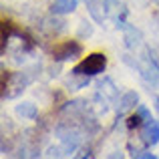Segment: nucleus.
Returning a JSON list of instances; mask_svg holds the SVG:
<instances>
[{"label":"nucleus","mask_w":159,"mask_h":159,"mask_svg":"<svg viewBox=\"0 0 159 159\" xmlns=\"http://www.w3.org/2000/svg\"><path fill=\"white\" fill-rule=\"evenodd\" d=\"M28 75L26 73H10V75H4L2 77V97L4 99H14L26 89L28 85Z\"/></svg>","instance_id":"1"},{"label":"nucleus","mask_w":159,"mask_h":159,"mask_svg":"<svg viewBox=\"0 0 159 159\" xmlns=\"http://www.w3.org/2000/svg\"><path fill=\"white\" fill-rule=\"evenodd\" d=\"M105 66H107V57H105V54H103V52H91L89 57L83 58V61L79 62L73 70L93 77V75L103 73V70H105Z\"/></svg>","instance_id":"2"},{"label":"nucleus","mask_w":159,"mask_h":159,"mask_svg":"<svg viewBox=\"0 0 159 159\" xmlns=\"http://www.w3.org/2000/svg\"><path fill=\"white\" fill-rule=\"evenodd\" d=\"M141 141L145 145H157L159 143V121L149 119L141 125Z\"/></svg>","instance_id":"3"},{"label":"nucleus","mask_w":159,"mask_h":159,"mask_svg":"<svg viewBox=\"0 0 159 159\" xmlns=\"http://www.w3.org/2000/svg\"><path fill=\"white\" fill-rule=\"evenodd\" d=\"M81 52V44L75 43V40H66V43H61L54 47V58L57 61H66V58H75L77 54Z\"/></svg>","instance_id":"4"},{"label":"nucleus","mask_w":159,"mask_h":159,"mask_svg":"<svg viewBox=\"0 0 159 159\" xmlns=\"http://www.w3.org/2000/svg\"><path fill=\"white\" fill-rule=\"evenodd\" d=\"M137 101H139V97H137L135 91H127V93H123L119 97V101H117V113H119V115L129 113L133 107L137 105Z\"/></svg>","instance_id":"5"},{"label":"nucleus","mask_w":159,"mask_h":159,"mask_svg":"<svg viewBox=\"0 0 159 159\" xmlns=\"http://www.w3.org/2000/svg\"><path fill=\"white\" fill-rule=\"evenodd\" d=\"M14 113H16L18 117H22V119H28V121H32V119H36V117H39L36 105H32V103H28V101L16 105V107H14Z\"/></svg>","instance_id":"6"},{"label":"nucleus","mask_w":159,"mask_h":159,"mask_svg":"<svg viewBox=\"0 0 159 159\" xmlns=\"http://www.w3.org/2000/svg\"><path fill=\"white\" fill-rule=\"evenodd\" d=\"M66 85L70 87V91H79V89H83V87L89 85V75H83V73L73 70L70 77H69V81H66Z\"/></svg>","instance_id":"7"},{"label":"nucleus","mask_w":159,"mask_h":159,"mask_svg":"<svg viewBox=\"0 0 159 159\" xmlns=\"http://www.w3.org/2000/svg\"><path fill=\"white\" fill-rule=\"evenodd\" d=\"M99 95H101L105 101H113V99L117 97V87H115V83H113L111 79H105V81L99 85Z\"/></svg>","instance_id":"8"},{"label":"nucleus","mask_w":159,"mask_h":159,"mask_svg":"<svg viewBox=\"0 0 159 159\" xmlns=\"http://www.w3.org/2000/svg\"><path fill=\"white\" fill-rule=\"evenodd\" d=\"M77 8V0H54L52 2V12L54 14H66Z\"/></svg>","instance_id":"9"},{"label":"nucleus","mask_w":159,"mask_h":159,"mask_svg":"<svg viewBox=\"0 0 159 159\" xmlns=\"http://www.w3.org/2000/svg\"><path fill=\"white\" fill-rule=\"evenodd\" d=\"M43 26H44V30H48L51 34H58L61 30H65V20H58V18H47Z\"/></svg>","instance_id":"10"},{"label":"nucleus","mask_w":159,"mask_h":159,"mask_svg":"<svg viewBox=\"0 0 159 159\" xmlns=\"http://www.w3.org/2000/svg\"><path fill=\"white\" fill-rule=\"evenodd\" d=\"M143 123H145V121L141 119V115H139V113H137V115H133V117H129V119H127V127H129V129H137V127H141Z\"/></svg>","instance_id":"11"},{"label":"nucleus","mask_w":159,"mask_h":159,"mask_svg":"<svg viewBox=\"0 0 159 159\" xmlns=\"http://www.w3.org/2000/svg\"><path fill=\"white\" fill-rule=\"evenodd\" d=\"M137 113L141 115V119H143V121H149V119H151V113L147 111V107H145V105H141L139 109H137Z\"/></svg>","instance_id":"12"},{"label":"nucleus","mask_w":159,"mask_h":159,"mask_svg":"<svg viewBox=\"0 0 159 159\" xmlns=\"http://www.w3.org/2000/svg\"><path fill=\"white\" fill-rule=\"evenodd\" d=\"M133 157H139V159H155L153 153H147V151H139V153H135Z\"/></svg>","instance_id":"13"},{"label":"nucleus","mask_w":159,"mask_h":159,"mask_svg":"<svg viewBox=\"0 0 159 159\" xmlns=\"http://www.w3.org/2000/svg\"><path fill=\"white\" fill-rule=\"evenodd\" d=\"M87 22H83V26H81V34H87V36H91L93 34V26H85Z\"/></svg>","instance_id":"14"},{"label":"nucleus","mask_w":159,"mask_h":159,"mask_svg":"<svg viewBox=\"0 0 159 159\" xmlns=\"http://www.w3.org/2000/svg\"><path fill=\"white\" fill-rule=\"evenodd\" d=\"M157 2H159V0H157Z\"/></svg>","instance_id":"15"}]
</instances>
